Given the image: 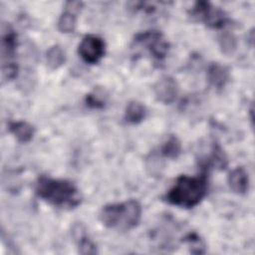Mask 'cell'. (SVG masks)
Listing matches in <instances>:
<instances>
[{"instance_id":"6da1fadb","label":"cell","mask_w":255,"mask_h":255,"mask_svg":"<svg viewBox=\"0 0 255 255\" xmlns=\"http://www.w3.org/2000/svg\"><path fill=\"white\" fill-rule=\"evenodd\" d=\"M35 192L46 202L60 208H75L82 200L79 189L73 182L45 175L37 179Z\"/></svg>"},{"instance_id":"7a4b0ae2","label":"cell","mask_w":255,"mask_h":255,"mask_svg":"<svg viewBox=\"0 0 255 255\" xmlns=\"http://www.w3.org/2000/svg\"><path fill=\"white\" fill-rule=\"evenodd\" d=\"M207 191V178L205 174L197 176L181 175L166 194V201L182 208L196 206Z\"/></svg>"},{"instance_id":"3957f363","label":"cell","mask_w":255,"mask_h":255,"mask_svg":"<svg viewBox=\"0 0 255 255\" xmlns=\"http://www.w3.org/2000/svg\"><path fill=\"white\" fill-rule=\"evenodd\" d=\"M99 217L108 228L129 230L139 223L141 206L138 201L133 199L123 203L108 204L101 209Z\"/></svg>"},{"instance_id":"277c9868","label":"cell","mask_w":255,"mask_h":255,"mask_svg":"<svg viewBox=\"0 0 255 255\" xmlns=\"http://www.w3.org/2000/svg\"><path fill=\"white\" fill-rule=\"evenodd\" d=\"M17 35L13 29L8 26H2L1 32V70L5 80H13L18 74V65L16 63Z\"/></svg>"},{"instance_id":"5b68a950","label":"cell","mask_w":255,"mask_h":255,"mask_svg":"<svg viewBox=\"0 0 255 255\" xmlns=\"http://www.w3.org/2000/svg\"><path fill=\"white\" fill-rule=\"evenodd\" d=\"M133 42L135 45L145 48L149 54L156 60H163L168 52L169 44L158 31H145L137 34L134 37Z\"/></svg>"},{"instance_id":"8992f818","label":"cell","mask_w":255,"mask_h":255,"mask_svg":"<svg viewBox=\"0 0 255 255\" xmlns=\"http://www.w3.org/2000/svg\"><path fill=\"white\" fill-rule=\"evenodd\" d=\"M190 15L197 21L203 22L214 29L222 28L227 21L225 13L220 8L214 7L206 1L196 2L191 9Z\"/></svg>"},{"instance_id":"52a82bcc","label":"cell","mask_w":255,"mask_h":255,"mask_svg":"<svg viewBox=\"0 0 255 255\" xmlns=\"http://www.w3.org/2000/svg\"><path fill=\"white\" fill-rule=\"evenodd\" d=\"M106 45L102 38L96 35H87L79 44L78 52L88 64H97L105 55Z\"/></svg>"},{"instance_id":"ba28073f","label":"cell","mask_w":255,"mask_h":255,"mask_svg":"<svg viewBox=\"0 0 255 255\" xmlns=\"http://www.w3.org/2000/svg\"><path fill=\"white\" fill-rule=\"evenodd\" d=\"M153 91L157 101L169 105L174 102L177 97L178 85L172 77L164 76L155 83Z\"/></svg>"},{"instance_id":"9c48e42d","label":"cell","mask_w":255,"mask_h":255,"mask_svg":"<svg viewBox=\"0 0 255 255\" xmlns=\"http://www.w3.org/2000/svg\"><path fill=\"white\" fill-rule=\"evenodd\" d=\"M229 187L237 194H245L249 187L248 173L243 167H236L229 172L227 178Z\"/></svg>"},{"instance_id":"30bf717a","label":"cell","mask_w":255,"mask_h":255,"mask_svg":"<svg viewBox=\"0 0 255 255\" xmlns=\"http://www.w3.org/2000/svg\"><path fill=\"white\" fill-rule=\"evenodd\" d=\"M207 79L213 87L221 89L228 82L229 72L224 66H221L218 63H212L207 70Z\"/></svg>"},{"instance_id":"8fae6325","label":"cell","mask_w":255,"mask_h":255,"mask_svg":"<svg viewBox=\"0 0 255 255\" xmlns=\"http://www.w3.org/2000/svg\"><path fill=\"white\" fill-rule=\"evenodd\" d=\"M9 130L20 142H28L34 135V128L23 121L10 123Z\"/></svg>"},{"instance_id":"7c38bea8","label":"cell","mask_w":255,"mask_h":255,"mask_svg":"<svg viewBox=\"0 0 255 255\" xmlns=\"http://www.w3.org/2000/svg\"><path fill=\"white\" fill-rule=\"evenodd\" d=\"M146 116L145 107L138 102H129L126 108L125 119L129 124H138Z\"/></svg>"},{"instance_id":"4fadbf2b","label":"cell","mask_w":255,"mask_h":255,"mask_svg":"<svg viewBox=\"0 0 255 255\" xmlns=\"http://www.w3.org/2000/svg\"><path fill=\"white\" fill-rule=\"evenodd\" d=\"M66 61V55L64 50L56 45L52 46L46 53V62L49 68L55 70L61 67Z\"/></svg>"},{"instance_id":"5bb4252c","label":"cell","mask_w":255,"mask_h":255,"mask_svg":"<svg viewBox=\"0 0 255 255\" xmlns=\"http://www.w3.org/2000/svg\"><path fill=\"white\" fill-rule=\"evenodd\" d=\"M77 233L76 239L78 241V250L81 254H96L97 247L96 244L83 232L81 226H78V229L74 230Z\"/></svg>"},{"instance_id":"9a60e30c","label":"cell","mask_w":255,"mask_h":255,"mask_svg":"<svg viewBox=\"0 0 255 255\" xmlns=\"http://www.w3.org/2000/svg\"><path fill=\"white\" fill-rule=\"evenodd\" d=\"M160 152L164 157L176 158L181 152V144L175 135H170L162 144Z\"/></svg>"},{"instance_id":"2e32d148","label":"cell","mask_w":255,"mask_h":255,"mask_svg":"<svg viewBox=\"0 0 255 255\" xmlns=\"http://www.w3.org/2000/svg\"><path fill=\"white\" fill-rule=\"evenodd\" d=\"M218 42H219V47H220L222 53L227 56L234 54V52L237 49V40H236L235 36L231 33L225 32V33L221 34Z\"/></svg>"},{"instance_id":"e0dca14e","label":"cell","mask_w":255,"mask_h":255,"mask_svg":"<svg viewBox=\"0 0 255 255\" xmlns=\"http://www.w3.org/2000/svg\"><path fill=\"white\" fill-rule=\"evenodd\" d=\"M76 15L65 11L58 20V28L63 33H71L76 28Z\"/></svg>"},{"instance_id":"ac0fdd59","label":"cell","mask_w":255,"mask_h":255,"mask_svg":"<svg viewBox=\"0 0 255 255\" xmlns=\"http://www.w3.org/2000/svg\"><path fill=\"white\" fill-rule=\"evenodd\" d=\"M183 242H185L189 245L191 253L200 254V253H204V251H205L204 242L200 239V237L196 233L187 234L183 238Z\"/></svg>"},{"instance_id":"d6986e66","label":"cell","mask_w":255,"mask_h":255,"mask_svg":"<svg viewBox=\"0 0 255 255\" xmlns=\"http://www.w3.org/2000/svg\"><path fill=\"white\" fill-rule=\"evenodd\" d=\"M210 163L219 169H224L227 165L226 155L218 144L213 145L212 153L210 156Z\"/></svg>"},{"instance_id":"ffe728a7","label":"cell","mask_w":255,"mask_h":255,"mask_svg":"<svg viewBox=\"0 0 255 255\" xmlns=\"http://www.w3.org/2000/svg\"><path fill=\"white\" fill-rule=\"evenodd\" d=\"M86 104L88 107L93 108V109H102L105 106V102L97 93L87 95Z\"/></svg>"},{"instance_id":"44dd1931","label":"cell","mask_w":255,"mask_h":255,"mask_svg":"<svg viewBox=\"0 0 255 255\" xmlns=\"http://www.w3.org/2000/svg\"><path fill=\"white\" fill-rule=\"evenodd\" d=\"M82 7H83V2L81 1H69L65 5V11L71 12L76 15L80 12Z\"/></svg>"}]
</instances>
